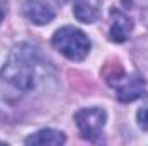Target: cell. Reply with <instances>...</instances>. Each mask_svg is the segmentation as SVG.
I'll return each instance as SVG.
<instances>
[{
	"mask_svg": "<svg viewBox=\"0 0 148 146\" xmlns=\"http://www.w3.org/2000/svg\"><path fill=\"white\" fill-rule=\"evenodd\" d=\"M36 64H38V50L23 41V43H17L3 67H2V79L12 86L14 89L17 91H29L33 86H35V77H36Z\"/></svg>",
	"mask_w": 148,
	"mask_h": 146,
	"instance_id": "6da1fadb",
	"label": "cell"
},
{
	"mask_svg": "<svg viewBox=\"0 0 148 146\" xmlns=\"http://www.w3.org/2000/svg\"><path fill=\"white\" fill-rule=\"evenodd\" d=\"M52 45L66 59L74 60V62L86 59V55L90 53V48H91L88 36L74 26H64V28L57 29L52 36Z\"/></svg>",
	"mask_w": 148,
	"mask_h": 146,
	"instance_id": "7a4b0ae2",
	"label": "cell"
},
{
	"mask_svg": "<svg viewBox=\"0 0 148 146\" xmlns=\"http://www.w3.org/2000/svg\"><path fill=\"white\" fill-rule=\"evenodd\" d=\"M105 76L109 86L115 89L117 98L122 103L134 102L145 93V79L140 74H127L122 67L115 65V69H112V72H107Z\"/></svg>",
	"mask_w": 148,
	"mask_h": 146,
	"instance_id": "3957f363",
	"label": "cell"
},
{
	"mask_svg": "<svg viewBox=\"0 0 148 146\" xmlns=\"http://www.w3.org/2000/svg\"><path fill=\"white\" fill-rule=\"evenodd\" d=\"M74 120H76L81 138H84L91 143H97L102 136V131H103V126L107 120V113L103 108L90 107V108L79 110L74 115Z\"/></svg>",
	"mask_w": 148,
	"mask_h": 146,
	"instance_id": "277c9868",
	"label": "cell"
},
{
	"mask_svg": "<svg viewBox=\"0 0 148 146\" xmlns=\"http://www.w3.org/2000/svg\"><path fill=\"white\" fill-rule=\"evenodd\" d=\"M133 19L122 12L121 9H112L110 10V40L115 43L126 41L129 33L133 31Z\"/></svg>",
	"mask_w": 148,
	"mask_h": 146,
	"instance_id": "5b68a950",
	"label": "cell"
},
{
	"mask_svg": "<svg viewBox=\"0 0 148 146\" xmlns=\"http://www.w3.org/2000/svg\"><path fill=\"white\" fill-rule=\"evenodd\" d=\"M24 14L31 23H35L38 26L48 24L55 17L53 9L50 5H47L45 2H41V0H28L24 3Z\"/></svg>",
	"mask_w": 148,
	"mask_h": 146,
	"instance_id": "8992f818",
	"label": "cell"
},
{
	"mask_svg": "<svg viewBox=\"0 0 148 146\" xmlns=\"http://www.w3.org/2000/svg\"><path fill=\"white\" fill-rule=\"evenodd\" d=\"M73 7H74V16H76L77 21H81L84 24H91L100 16L102 0H74Z\"/></svg>",
	"mask_w": 148,
	"mask_h": 146,
	"instance_id": "52a82bcc",
	"label": "cell"
},
{
	"mask_svg": "<svg viewBox=\"0 0 148 146\" xmlns=\"http://www.w3.org/2000/svg\"><path fill=\"white\" fill-rule=\"evenodd\" d=\"M26 145H48V146H57L66 143V136L60 131L55 129H41L35 134L28 136L24 139Z\"/></svg>",
	"mask_w": 148,
	"mask_h": 146,
	"instance_id": "ba28073f",
	"label": "cell"
},
{
	"mask_svg": "<svg viewBox=\"0 0 148 146\" xmlns=\"http://www.w3.org/2000/svg\"><path fill=\"white\" fill-rule=\"evenodd\" d=\"M136 122L143 131H148V95L143 98L141 107L136 112Z\"/></svg>",
	"mask_w": 148,
	"mask_h": 146,
	"instance_id": "9c48e42d",
	"label": "cell"
},
{
	"mask_svg": "<svg viewBox=\"0 0 148 146\" xmlns=\"http://www.w3.org/2000/svg\"><path fill=\"white\" fill-rule=\"evenodd\" d=\"M141 21L148 28V0H143V5H141Z\"/></svg>",
	"mask_w": 148,
	"mask_h": 146,
	"instance_id": "30bf717a",
	"label": "cell"
},
{
	"mask_svg": "<svg viewBox=\"0 0 148 146\" xmlns=\"http://www.w3.org/2000/svg\"><path fill=\"white\" fill-rule=\"evenodd\" d=\"M5 14H7V2L5 0H0V24H2Z\"/></svg>",
	"mask_w": 148,
	"mask_h": 146,
	"instance_id": "8fae6325",
	"label": "cell"
}]
</instances>
